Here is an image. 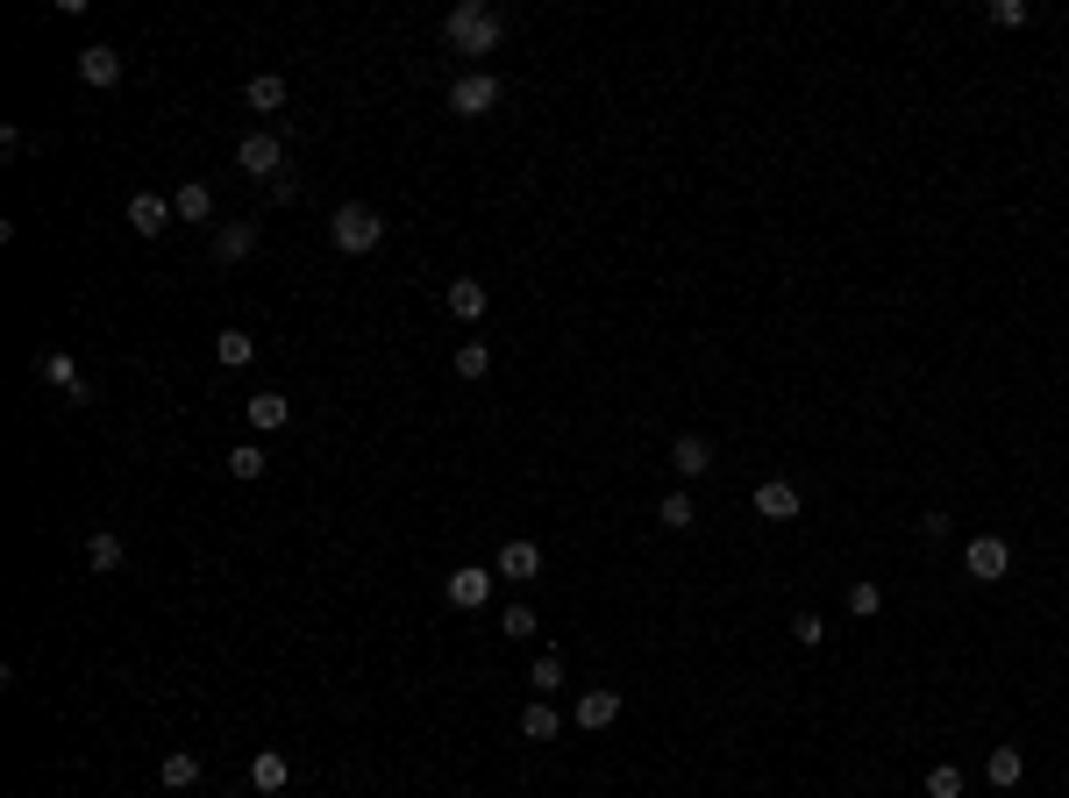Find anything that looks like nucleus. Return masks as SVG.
I'll use <instances>...</instances> for the list:
<instances>
[{"instance_id": "obj_1", "label": "nucleus", "mask_w": 1069, "mask_h": 798, "mask_svg": "<svg viewBox=\"0 0 1069 798\" xmlns=\"http://www.w3.org/2000/svg\"><path fill=\"white\" fill-rule=\"evenodd\" d=\"M500 36H506V14L486 8V0H457V8L443 14V43L457 57H492V51H500Z\"/></svg>"}, {"instance_id": "obj_2", "label": "nucleus", "mask_w": 1069, "mask_h": 798, "mask_svg": "<svg viewBox=\"0 0 1069 798\" xmlns=\"http://www.w3.org/2000/svg\"><path fill=\"white\" fill-rule=\"evenodd\" d=\"M328 243H336L342 258H371V250L385 243V215L371 200H342L336 215H328Z\"/></svg>"}, {"instance_id": "obj_3", "label": "nucleus", "mask_w": 1069, "mask_h": 798, "mask_svg": "<svg viewBox=\"0 0 1069 798\" xmlns=\"http://www.w3.org/2000/svg\"><path fill=\"white\" fill-rule=\"evenodd\" d=\"M492 108H500V79H492V72H463V79H449V114L471 122V114H492Z\"/></svg>"}, {"instance_id": "obj_4", "label": "nucleus", "mask_w": 1069, "mask_h": 798, "mask_svg": "<svg viewBox=\"0 0 1069 798\" xmlns=\"http://www.w3.org/2000/svg\"><path fill=\"white\" fill-rule=\"evenodd\" d=\"M236 164H243L250 178H264V186H271V178L285 172V143H279V135H271V129H250L243 143H236Z\"/></svg>"}, {"instance_id": "obj_5", "label": "nucleus", "mask_w": 1069, "mask_h": 798, "mask_svg": "<svg viewBox=\"0 0 1069 798\" xmlns=\"http://www.w3.org/2000/svg\"><path fill=\"white\" fill-rule=\"evenodd\" d=\"M962 570H970L977 584H999L1005 570H1013V542H1005V535H977L970 549H962Z\"/></svg>"}, {"instance_id": "obj_6", "label": "nucleus", "mask_w": 1069, "mask_h": 798, "mask_svg": "<svg viewBox=\"0 0 1069 798\" xmlns=\"http://www.w3.org/2000/svg\"><path fill=\"white\" fill-rule=\"evenodd\" d=\"M492 578H500V570H486V564H463V570H449V578H443V599H449L457 613H478V606L492 599Z\"/></svg>"}, {"instance_id": "obj_7", "label": "nucleus", "mask_w": 1069, "mask_h": 798, "mask_svg": "<svg viewBox=\"0 0 1069 798\" xmlns=\"http://www.w3.org/2000/svg\"><path fill=\"white\" fill-rule=\"evenodd\" d=\"M36 379H43V385H57V393H65L72 406H86V400H94V385L79 379V364H72L65 350H43V357H36Z\"/></svg>"}, {"instance_id": "obj_8", "label": "nucleus", "mask_w": 1069, "mask_h": 798, "mask_svg": "<svg viewBox=\"0 0 1069 798\" xmlns=\"http://www.w3.org/2000/svg\"><path fill=\"white\" fill-rule=\"evenodd\" d=\"M178 221V207L164 200V193H129V229L135 236H164Z\"/></svg>"}, {"instance_id": "obj_9", "label": "nucleus", "mask_w": 1069, "mask_h": 798, "mask_svg": "<svg viewBox=\"0 0 1069 798\" xmlns=\"http://www.w3.org/2000/svg\"><path fill=\"white\" fill-rule=\"evenodd\" d=\"M79 79L100 86V94L122 86V51H114V43H86V51H79Z\"/></svg>"}, {"instance_id": "obj_10", "label": "nucleus", "mask_w": 1069, "mask_h": 798, "mask_svg": "<svg viewBox=\"0 0 1069 798\" xmlns=\"http://www.w3.org/2000/svg\"><path fill=\"white\" fill-rule=\"evenodd\" d=\"M500 578L506 584H535L542 578V542H528V535L506 542V549H500Z\"/></svg>"}, {"instance_id": "obj_11", "label": "nucleus", "mask_w": 1069, "mask_h": 798, "mask_svg": "<svg viewBox=\"0 0 1069 798\" xmlns=\"http://www.w3.org/2000/svg\"><path fill=\"white\" fill-rule=\"evenodd\" d=\"M258 250V221H221L215 229V264H243Z\"/></svg>"}, {"instance_id": "obj_12", "label": "nucleus", "mask_w": 1069, "mask_h": 798, "mask_svg": "<svg viewBox=\"0 0 1069 798\" xmlns=\"http://www.w3.org/2000/svg\"><path fill=\"white\" fill-rule=\"evenodd\" d=\"M670 471L677 478H706V471H713V442H706V435H677V442H670Z\"/></svg>"}, {"instance_id": "obj_13", "label": "nucleus", "mask_w": 1069, "mask_h": 798, "mask_svg": "<svg viewBox=\"0 0 1069 798\" xmlns=\"http://www.w3.org/2000/svg\"><path fill=\"white\" fill-rule=\"evenodd\" d=\"M756 514H763V521H799V485H785V478H763V485H756Z\"/></svg>"}, {"instance_id": "obj_14", "label": "nucleus", "mask_w": 1069, "mask_h": 798, "mask_svg": "<svg viewBox=\"0 0 1069 798\" xmlns=\"http://www.w3.org/2000/svg\"><path fill=\"white\" fill-rule=\"evenodd\" d=\"M613 720H621V691H613V685H599V691H585V699H578V728L585 734L613 728Z\"/></svg>"}, {"instance_id": "obj_15", "label": "nucleus", "mask_w": 1069, "mask_h": 798, "mask_svg": "<svg viewBox=\"0 0 1069 798\" xmlns=\"http://www.w3.org/2000/svg\"><path fill=\"white\" fill-rule=\"evenodd\" d=\"M243 420H250V428H258V435H279L285 420H293V400H285V393H250Z\"/></svg>"}, {"instance_id": "obj_16", "label": "nucleus", "mask_w": 1069, "mask_h": 798, "mask_svg": "<svg viewBox=\"0 0 1069 798\" xmlns=\"http://www.w3.org/2000/svg\"><path fill=\"white\" fill-rule=\"evenodd\" d=\"M443 307L457 314V321H478V314L492 307V293H486L478 278H449V285H443Z\"/></svg>"}, {"instance_id": "obj_17", "label": "nucleus", "mask_w": 1069, "mask_h": 798, "mask_svg": "<svg viewBox=\"0 0 1069 798\" xmlns=\"http://www.w3.org/2000/svg\"><path fill=\"white\" fill-rule=\"evenodd\" d=\"M129 564V542L114 535V528H94L86 535V570H100V578H108V570H122Z\"/></svg>"}, {"instance_id": "obj_18", "label": "nucleus", "mask_w": 1069, "mask_h": 798, "mask_svg": "<svg viewBox=\"0 0 1069 798\" xmlns=\"http://www.w3.org/2000/svg\"><path fill=\"white\" fill-rule=\"evenodd\" d=\"M984 777H991L999 791H1013L1019 777H1027V756H1019V742H999V748H991V756H984Z\"/></svg>"}, {"instance_id": "obj_19", "label": "nucleus", "mask_w": 1069, "mask_h": 798, "mask_svg": "<svg viewBox=\"0 0 1069 798\" xmlns=\"http://www.w3.org/2000/svg\"><path fill=\"white\" fill-rule=\"evenodd\" d=\"M157 785H164V791L200 785V756H193V748H172V756H157Z\"/></svg>"}, {"instance_id": "obj_20", "label": "nucleus", "mask_w": 1069, "mask_h": 798, "mask_svg": "<svg viewBox=\"0 0 1069 798\" xmlns=\"http://www.w3.org/2000/svg\"><path fill=\"white\" fill-rule=\"evenodd\" d=\"M250 785H258L264 798H271V791H285V785H293V763H285L279 748H264V756H250Z\"/></svg>"}, {"instance_id": "obj_21", "label": "nucleus", "mask_w": 1069, "mask_h": 798, "mask_svg": "<svg viewBox=\"0 0 1069 798\" xmlns=\"http://www.w3.org/2000/svg\"><path fill=\"white\" fill-rule=\"evenodd\" d=\"M215 357H221L229 371H243L250 357H258V336H250V328H221V336H215Z\"/></svg>"}, {"instance_id": "obj_22", "label": "nucleus", "mask_w": 1069, "mask_h": 798, "mask_svg": "<svg viewBox=\"0 0 1069 798\" xmlns=\"http://www.w3.org/2000/svg\"><path fill=\"white\" fill-rule=\"evenodd\" d=\"M243 100H250L258 114H279V108H285V79H279V72H258V79L243 86Z\"/></svg>"}, {"instance_id": "obj_23", "label": "nucleus", "mask_w": 1069, "mask_h": 798, "mask_svg": "<svg viewBox=\"0 0 1069 798\" xmlns=\"http://www.w3.org/2000/svg\"><path fill=\"white\" fill-rule=\"evenodd\" d=\"M172 207H178V221H215V193H207L200 178H193V186H178Z\"/></svg>"}, {"instance_id": "obj_24", "label": "nucleus", "mask_w": 1069, "mask_h": 798, "mask_svg": "<svg viewBox=\"0 0 1069 798\" xmlns=\"http://www.w3.org/2000/svg\"><path fill=\"white\" fill-rule=\"evenodd\" d=\"M556 728H564V720H556L549 699H535L528 713H521V734H528V742H556Z\"/></svg>"}, {"instance_id": "obj_25", "label": "nucleus", "mask_w": 1069, "mask_h": 798, "mask_svg": "<svg viewBox=\"0 0 1069 798\" xmlns=\"http://www.w3.org/2000/svg\"><path fill=\"white\" fill-rule=\"evenodd\" d=\"M656 521H664L670 535H677V528H691V521H699V506H691V492H664V506H656Z\"/></svg>"}, {"instance_id": "obj_26", "label": "nucleus", "mask_w": 1069, "mask_h": 798, "mask_svg": "<svg viewBox=\"0 0 1069 798\" xmlns=\"http://www.w3.org/2000/svg\"><path fill=\"white\" fill-rule=\"evenodd\" d=\"M528 685L542 691V699H556V685H564V656H535V670H528Z\"/></svg>"}, {"instance_id": "obj_27", "label": "nucleus", "mask_w": 1069, "mask_h": 798, "mask_svg": "<svg viewBox=\"0 0 1069 798\" xmlns=\"http://www.w3.org/2000/svg\"><path fill=\"white\" fill-rule=\"evenodd\" d=\"M264 463H271V457H264L258 442H236V449H229V471H236V478H264Z\"/></svg>"}, {"instance_id": "obj_28", "label": "nucleus", "mask_w": 1069, "mask_h": 798, "mask_svg": "<svg viewBox=\"0 0 1069 798\" xmlns=\"http://www.w3.org/2000/svg\"><path fill=\"white\" fill-rule=\"evenodd\" d=\"M927 798H962V770H956V763H935V770H927Z\"/></svg>"}, {"instance_id": "obj_29", "label": "nucleus", "mask_w": 1069, "mask_h": 798, "mask_svg": "<svg viewBox=\"0 0 1069 798\" xmlns=\"http://www.w3.org/2000/svg\"><path fill=\"white\" fill-rule=\"evenodd\" d=\"M486 371H492V350H486V342H463V350H457V379H486Z\"/></svg>"}, {"instance_id": "obj_30", "label": "nucleus", "mask_w": 1069, "mask_h": 798, "mask_svg": "<svg viewBox=\"0 0 1069 798\" xmlns=\"http://www.w3.org/2000/svg\"><path fill=\"white\" fill-rule=\"evenodd\" d=\"M877 606H884V592H877L870 578H855V584H849V613H855V621H870Z\"/></svg>"}, {"instance_id": "obj_31", "label": "nucleus", "mask_w": 1069, "mask_h": 798, "mask_svg": "<svg viewBox=\"0 0 1069 798\" xmlns=\"http://www.w3.org/2000/svg\"><path fill=\"white\" fill-rule=\"evenodd\" d=\"M792 642H799V649H820V642H827V621H820V613H792Z\"/></svg>"}, {"instance_id": "obj_32", "label": "nucleus", "mask_w": 1069, "mask_h": 798, "mask_svg": "<svg viewBox=\"0 0 1069 798\" xmlns=\"http://www.w3.org/2000/svg\"><path fill=\"white\" fill-rule=\"evenodd\" d=\"M991 29H1019V22H1027V0H991Z\"/></svg>"}, {"instance_id": "obj_33", "label": "nucleus", "mask_w": 1069, "mask_h": 798, "mask_svg": "<svg viewBox=\"0 0 1069 798\" xmlns=\"http://www.w3.org/2000/svg\"><path fill=\"white\" fill-rule=\"evenodd\" d=\"M500 635L528 642V635H535V613H528V606H506V613H500Z\"/></svg>"}]
</instances>
